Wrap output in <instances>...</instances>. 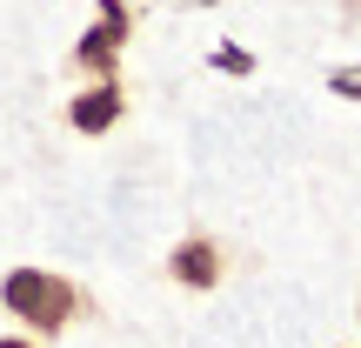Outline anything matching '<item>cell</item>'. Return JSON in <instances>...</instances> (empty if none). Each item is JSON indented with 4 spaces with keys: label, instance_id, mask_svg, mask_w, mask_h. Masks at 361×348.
<instances>
[{
    "label": "cell",
    "instance_id": "6da1fadb",
    "mask_svg": "<svg viewBox=\"0 0 361 348\" xmlns=\"http://www.w3.org/2000/svg\"><path fill=\"white\" fill-rule=\"evenodd\" d=\"M0 308H7L13 322H27L34 335H61L80 315V288L67 282V275H54V268H7Z\"/></svg>",
    "mask_w": 361,
    "mask_h": 348
},
{
    "label": "cell",
    "instance_id": "7a4b0ae2",
    "mask_svg": "<svg viewBox=\"0 0 361 348\" xmlns=\"http://www.w3.org/2000/svg\"><path fill=\"white\" fill-rule=\"evenodd\" d=\"M128 34H134V7H128V0H101V13H94V27L74 40L67 67H74L80 80H114V67H121V47H128Z\"/></svg>",
    "mask_w": 361,
    "mask_h": 348
},
{
    "label": "cell",
    "instance_id": "3957f363",
    "mask_svg": "<svg viewBox=\"0 0 361 348\" xmlns=\"http://www.w3.org/2000/svg\"><path fill=\"white\" fill-rule=\"evenodd\" d=\"M221 275H228V248L214 241V234H188V241L168 255V282L194 288V295H207V288H221Z\"/></svg>",
    "mask_w": 361,
    "mask_h": 348
},
{
    "label": "cell",
    "instance_id": "277c9868",
    "mask_svg": "<svg viewBox=\"0 0 361 348\" xmlns=\"http://www.w3.org/2000/svg\"><path fill=\"white\" fill-rule=\"evenodd\" d=\"M121 114H128V88H121V74L114 80H87V88L67 101V128H74V134H107Z\"/></svg>",
    "mask_w": 361,
    "mask_h": 348
},
{
    "label": "cell",
    "instance_id": "5b68a950",
    "mask_svg": "<svg viewBox=\"0 0 361 348\" xmlns=\"http://www.w3.org/2000/svg\"><path fill=\"white\" fill-rule=\"evenodd\" d=\"M214 67H228V74H255V61H247V47H221Z\"/></svg>",
    "mask_w": 361,
    "mask_h": 348
},
{
    "label": "cell",
    "instance_id": "8992f818",
    "mask_svg": "<svg viewBox=\"0 0 361 348\" xmlns=\"http://www.w3.org/2000/svg\"><path fill=\"white\" fill-rule=\"evenodd\" d=\"M328 88L348 94V101H361V74H348V67H341V74H328Z\"/></svg>",
    "mask_w": 361,
    "mask_h": 348
},
{
    "label": "cell",
    "instance_id": "52a82bcc",
    "mask_svg": "<svg viewBox=\"0 0 361 348\" xmlns=\"http://www.w3.org/2000/svg\"><path fill=\"white\" fill-rule=\"evenodd\" d=\"M0 348H40L34 335H0Z\"/></svg>",
    "mask_w": 361,
    "mask_h": 348
}]
</instances>
